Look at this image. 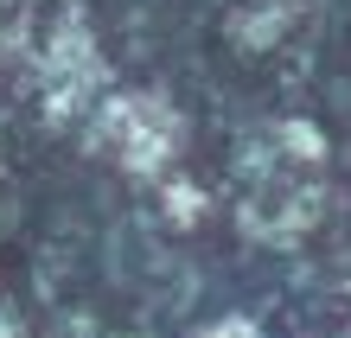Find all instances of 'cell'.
<instances>
[{
	"label": "cell",
	"mask_w": 351,
	"mask_h": 338,
	"mask_svg": "<svg viewBox=\"0 0 351 338\" xmlns=\"http://www.w3.org/2000/svg\"><path fill=\"white\" fill-rule=\"evenodd\" d=\"M38 90H45V115L58 128H71V121H84L96 109V96L109 90V64H102L96 51V32H90V13L64 0L45 32V45H38Z\"/></svg>",
	"instance_id": "1"
},
{
	"label": "cell",
	"mask_w": 351,
	"mask_h": 338,
	"mask_svg": "<svg viewBox=\"0 0 351 338\" xmlns=\"http://www.w3.org/2000/svg\"><path fill=\"white\" fill-rule=\"evenodd\" d=\"M90 115H96V121H90V141H96V147H109L128 179H160V173L173 166L185 121H179V109H173L160 90L96 96V109H90Z\"/></svg>",
	"instance_id": "2"
},
{
	"label": "cell",
	"mask_w": 351,
	"mask_h": 338,
	"mask_svg": "<svg viewBox=\"0 0 351 338\" xmlns=\"http://www.w3.org/2000/svg\"><path fill=\"white\" fill-rule=\"evenodd\" d=\"M275 147H281V154H294V160H306V166L326 160V134L306 128V121H281V128H275Z\"/></svg>",
	"instance_id": "3"
},
{
	"label": "cell",
	"mask_w": 351,
	"mask_h": 338,
	"mask_svg": "<svg viewBox=\"0 0 351 338\" xmlns=\"http://www.w3.org/2000/svg\"><path fill=\"white\" fill-rule=\"evenodd\" d=\"M204 217V192H198V185H167V224H198Z\"/></svg>",
	"instance_id": "4"
},
{
	"label": "cell",
	"mask_w": 351,
	"mask_h": 338,
	"mask_svg": "<svg viewBox=\"0 0 351 338\" xmlns=\"http://www.w3.org/2000/svg\"><path fill=\"white\" fill-rule=\"evenodd\" d=\"M204 338H262V332H256V326H243V319H223V326H211Z\"/></svg>",
	"instance_id": "5"
},
{
	"label": "cell",
	"mask_w": 351,
	"mask_h": 338,
	"mask_svg": "<svg viewBox=\"0 0 351 338\" xmlns=\"http://www.w3.org/2000/svg\"><path fill=\"white\" fill-rule=\"evenodd\" d=\"M0 338H26V332H19V326H13V319H0Z\"/></svg>",
	"instance_id": "6"
}]
</instances>
